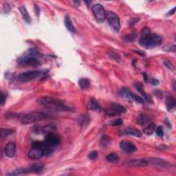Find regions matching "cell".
I'll list each match as a JSON object with an SVG mask.
<instances>
[{
    "instance_id": "21",
    "label": "cell",
    "mask_w": 176,
    "mask_h": 176,
    "mask_svg": "<svg viewBox=\"0 0 176 176\" xmlns=\"http://www.w3.org/2000/svg\"><path fill=\"white\" fill-rule=\"evenodd\" d=\"M19 10L20 11V13L22 14L23 19H24V21L26 22L27 24H30V22L32 21L31 17H30V15L28 12L27 10L25 9V8L24 6H20L19 8Z\"/></svg>"
},
{
    "instance_id": "6",
    "label": "cell",
    "mask_w": 176,
    "mask_h": 176,
    "mask_svg": "<svg viewBox=\"0 0 176 176\" xmlns=\"http://www.w3.org/2000/svg\"><path fill=\"white\" fill-rule=\"evenodd\" d=\"M106 19L108 24L116 32H119L121 29V23L118 15L112 11L106 12Z\"/></svg>"
},
{
    "instance_id": "43",
    "label": "cell",
    "mask_w": 176,
    "mask_h": 176,
    "mask_svg": "<svg viewBox=\"0 0 176 176\" xmlns=\"http://www.w3.org/2000/svg\"><path fill=\"white\" fill-rule=\"evenodd\" d=\"M134 52H136V53H137V54H138V55H140V56H142V57H144V55H145L144 52H140V51L134 50Z\"/></svg>"
},
{
    "instance_id": "3",
    "label": "cell",
    "mask_w": 176,
    "mask_h": 176,
    "mask_svg": "<svg viewBox=\"0 0 176 176\" xmlns=\"http://www.w3.org/2000/svg\"><path fill=\"white\" fill-rule=\"evenodd\" d=\"M37 103L41 106L55 111H70V108L63 104L62 102L48 96H43L37 99Z\"/></svg>"
},
{
    "instance_id": "37",
    "label": "cell",
    "mask_w": 176,
    "mask_h": 176,
    "mask_svg": "<svg viewBox=\"0 0 176 176\" xmlns=\"http://www.w3.org/2000/svg\"><path fill=\"white\" fill-rule=\"evenodd\" d=\"M7 96H8L7 93L2 92V100H1V104H2V105H4V103H6Z\"/></svg>"
},
{
    "instance_id": "14",
    "label": "cell",
    "mask_w": 176,
    "mask_h": 176,
    "mask_svg": "<svg viewBox=\"0 0 176 176\" xmlns=\"http://www.w3.org/2000/svg\"><path fill=\"white\" fill-rule=\"evenodd\" d=\"M16 153V145L13 142H9L5 146L4 154L8 158H12L15 156Z\"/></svg>"
},
{
    "instance_id": "2",
    "label": "cell",
    "mask_w": 176,
    "mask_h": 176,
    "mask_svg": "<svg viewBox=\"0 0 176 176\" xmlns=\"http://www.w3.org/2000/svg\"><path fill=\"white\" fill-rule=\"evenodd\" d=\"M41 58H42V55L39 51L35 48H31L18 58L17 63L19 65L22 66L30 65L36 67L40 65Z\"/></svg>"
},
{
    "instance_id": "13",
    "label": "cell",
    "mask_w": 176,
    "mask_h": 176,
    "mask_svg": "<svg viewBox=\"0 0 176 176\" xmlns=\"http://www.w3.org/2000/svg\"><path fill=\"white\" fill-rule=\"evenodd\" d=\"M28 155V157L30 159L37 160L41 159L43 156H45V154L43 150L39 149V148L32 147V149L29 151Z\"/></svg>"
},
{
    "instance_id": "20",
    "label": "cell",
    "mask_w": 176,
    "mask_h": 176,
    "mask_svg": "<svg viewBox=\"0 0 176 176\" xmlns=\"http://www.w3.org/2000/svg\"><path fill=\"white\" fill-rule=\"evenodd\" d=\"M64 24L65 25L66 28H67L69 31L72 33H76V29L72 22V20L70 19V17L68 15H66L64 19Z\"/></svg>"
},
{
    "instance_id": "16",
    "label": "cell",
    "mask_w": 176,
    "mask_h": 176,
    "mask_svg": "<svg viewBox=\"0 0 176 176\" xmlns=\"http://www.w3.org/2000/svg\"><path fill=\"white\" fill-rule=\"evenodd\" d=\"M135 87H136V90L138 91L141 94L142 96H143L144 100L146 101L147 103H153V100H152L151 97L150 96L147 95V94H146V92H145L143 86H142V85L141 83H135Z\"/></svg>"
},
{
    "instance_id": "30",
    "label": "cell",
    "mask_w": 176,
    "mask_h": 176,
    "mask_svg": "<svg viewBox=\"0 0 176 176\" xmlns=\"http://www.w3.org/2000/svg\"><path fill=\"white\" fill-rule=\"evenodd\" d=\"M14 133V130L11 129H1V138H6Z\"/></svg>"
},
{
    "instance_id": "32",
    "label": "cell",
    "mask_w": 176,
    "mask_h": 176,
    "mask_svg": "<svg viewBox=\"0 0 176 176\" xmlns=\"http://www.w3.org/2000/svg\"><path fill=\"white\" fill-rule=\"evenodd\" d=\"M155 133H156L157 136L160 138H162L164 136V130H163V127L162 126L158 127L156 129H155Z\"/></svg>"
},
{
    "instance_id": "27",
    "label": "cell",
    "mask_w": 176,
    "mask_h": 176,
    "mask_svg": "<svg viewBox=\"0 0 176 176\" xmlns=\"http://www.w3.org/2000/svg\"><path fill=\"white\" fill-rule=\"evenodd\" d=\"M30 172H35V173H39L42 172L44 169V165L42 164H32L31 167H30Z\"/></svg>"
},
{
    "instance_id": "24",
    "label": "cell",
    "mask_w": 176,
    "mask_h": 176,
    "mask_svg": "<svg viewBox=\"0 0 176 176\" xmlns=\"http://www.w3.org/2000/svg\"><path fill=\"white\" fill-rule=\"evenodd\" d=\"M78 85L81 87V89L85 90V89H88L90 88V81L86 78H81L79 79L78 81Z\"/></svg>"
},
{
    "instance_id": "10",
    "label": "cell",
    "mask_w": 176,
    "mask_h": 176,
    "mask_svg": "<svg viewBox=\"0 0 176 176\" xmlns=\"http://www.w3.org/2000/svg\"><path fill=\"white\" fill-rule=\"evenodd\" d=\"M45 141L47 142L48 145H50L51 147H57L60 144L61 140L59 136L54 133H50L45 135Z\"/></svg>"
},
{
    "instance_id": "9",
    "label": "cell",
    "mask_w": 176,
    "mask_h": 176,
    "mask_svg": "<svg viewBox=\"0 0 176 176\" xmlns=\"http://www.w3.org/2000/svg\"><path fill=\"white\" fill-rule=\"evenodd\" d=\"M32 147L39 148L44 152L45 156H48L53 153V150L45 141H35L32 143Z\"/></svg>"
},
{
    "instance_id": "7",
    "label": "cell",
    "mask_w": 176,
    "mask_h": 176,
    "mask_svg": "<svg viewBox=\"0 0 176 176\" xmlns=\"http://www.w3.org/2000/svg\"><path fill=\"white\" fill-rule=\"evenodd\" d=\"M92 12L96 21L100 24L106 19V11L101 4H96L92 6Z\"/></svg>"
},
{
    "instance_id": "15",
    "label": "cell",
    "mask_w": 176,
    "mask_h": 176,
    "mask_svg": "<svg viewBox=\"0 0 176 176\" xmlns=\"http://www.w3.org/2000/svg\"><path fill=\"white\" fill-rule=\"evenodd\" d=\"M120 134L121 135H131V136H134L138 138H140L142 135L141 131H140L139 129L130 128V127L122 130Z\"/></svg>"
},
{
    "instance_id": "5",
    "label": "cell",
    "mask_w": 176,
    "mask_h": 176,
    "mask_svg": "<svg viewBox=\"0 0 176 176\" xmlns=\"http://www.w3.org/2000/svg\"><path fill=\"white\" fill-rule=\"evenodd\" d=\"M45 73L43 70H34V71H28V72H25L19 74L17 76V80L21 81V82H28L33 80V79L37 78L39 76L44 75Z\"/></svg>"
},
{
    "instance_id": "18",
    "label": "cell",
    "mask_w": 176,
    "mask_h": 176,
    "mask_svg": "<svg viewBox=\"0 0 176 176\" xmlns=\"http://www.w3.org/2000/svg\"><path fill=\"white\" fill-rule=\"evenodd\" d=\"M176 105V101L174 97L172 96H169L166 99V106H167V110L170 111L174 109Z\"/></svg>"
},
{
    "instance_id": "33",
    "label": "cell",
    "mask_w": 176,
    "mask_h": 176,
    "mask_svg": "<svg viewBox=\"0 0 176 176\" xmlns=\"http://www.w3.org/2000/svg\"><path fill=\"white\" fill-rule=\"evenodd\" d=\"M123 123V122H122V120L121 118H118L116 120H114V121H112L110 122V125L111 126H120L122 125Z\"/></svg>"
},
{
    "instance_id": "35",
    "label": "cell",
    "mask_w": 176,
    "mask_h": 176,
    "mask_svg": "<svg viewBox=\"0 0 176 176\" xmlns=\"http://www.w3.org/2000/svg\"><path fill=\"white\" fill-rule=\"evenodd\" d=\"M164 51H167V52H175V45H168L167 46L164 47Z\"/></svg>"
},
{
    "instance_id": "29",
    "label": "cell",
    "mask_w": 176,
    "mask_h": 176,
    "mask_svg": "<svg viewBox=\"0 0 176 176\" xmlns=\"http://www.w3.org/2000/svg\"><path fill=\"white\" fill-rule=\"evenodd\" d=\"M129 99H131V100L136 101V103H138L140 104H144V101L143 98H141L139 96H138L137 94H134V93H131V92L129 93Z\"/></svg>"
},
{
    "instance_id": "19",
    "label": "cell",
    "mask_w": 176,
    "mask_h": 176,
    "mask_svg": "<svg viewBox=\"0 0 176 176\" xmlns=\"http://www.w3.org/2000/svg\"><path fill=\"white\" fill-rule=\"evenodd\" d=\"M150 121H151L150 117L144 114H140L137 119V123H138L140 125H145L147 124H150Z\"/></svg>"
},
{
    "instance_id": "12",
    "label": "cell",
    "mask_w": 176,
    "mask_h": 176,
    "mask_svg": "<svg viewBox=\"0 0 176 176\" xmlns=\"http://www.w3.org/2000/svg\"><path fill=\"white\" fill-rule=\"evenodd\" d=\"M148 164L158 166V167H169L170 164L169 162H167L165 160L160 159V158H146Z\"/></svg>"
},
{
    "instance_id": "17",
    "label": "cell",
    "mask_w": 176,
    "mask_h": 176,
    "mask_svg": "<svg viewBox=\"0 0 176 176\" xmlns=\"http://www.w3.org/2000/svg\"><path fill=\"white\" fill-rule=\"evenodd\" d=\"M110 107H111V109L116 114V115H118V114H125L127 111L126 108L118 103H112L110 105Z\"/></svg>"
},
{
    "instance_id": "4",
    "label": "cell",
    "mask_w": 176,
    "mask_h": 176,
    "mask_svg": "<svg viewBox=\"0 0 176 176\" xmlns=\"http://www.w3.org/2000/svg\"><path fill=\"white\" fill-rule=\"evenodd\" d=\"M48 118H49L48 114L43 113V112H32V113H30L23 117L22 119V123L24 125H29L33 123V122L42 121V120H45Z\"/></svg>"
},
{
    "instance_id": "22",
    "label": "cell",
    "mask_w": 176,
    "mask_h": 176,
    "mask_svg": "<svg viewBox=\"0 0 176 176\" xmlns=\"http://www.w3.org/2000/svg\"><path fill=\"white\" fill-rule=\"evenodd\" d=\"M56 130H57V127H56L55 125L50 123L43 127L42 129V131L45 135H46L50 133H54Z\"/></svg>"
},
{
    "instance_id": "44",
    "label": "cell",
    "mask_w": 176,
    "mask_h": 176,
    "mask_svg": "<svg viewBox=\"0 0 176 176\" xmlns=\"http://www.w3.org/2000/svg\"><path fill=\"white\" fill-rule=\"evenodd\" d=\"M142 75H143L144 76V81H146V82H148V80H149V77H148V76L147 75L145 72L144 73H142Z\"/></svg>"
},
{
    "instance_id": "23",
    "label": "cell",
    "mask_w": 176,
    "mask_h": 176,
    "mask_svg": "<svg viewBox=\"0 0 176 176\" xmlns=\"http://www.w3.org/2000/svg\"><path fill=\"white\" fill-rule=\"evenodd\" d=\"M155 129H156V125H155L154 123H150L148 125V126L147 127H145L144 129H143L142 132H143L144 134L147 135V136H151V135L154 133Z\"/></svg>"
},
{
    "instance_id": "26",
    "label": "cell",
    "mask_w": 176,
    "mask_h": 176,
    "mask_svg": "<svg viewBox=\"0 0 176 176\" xmlns=\"http://www.w3.org/2000/svg\"><path fill=\"white\" fill-rule=\"evenodd\" d=\"M106 160H108L109 162L115 163L119 161V156L118 154H116V153H111V154L107 155Z\"/></svg>"
},
{
    "instance_id": "28",
    "label": "cell",
    "mask_w": 176,
    "mask_h": 176,
    "mask_svg": "<svg viewBox=\"0 0 176 176\" xmlns=\"http://www.w3.org/2000/svg\"><path fill=\"white\" fill-rule=\"evenodd\" d=\"M90 108L93 111H99L101 110V106L95 98H91L90 100Z\"/></svg>"
},
{
    "instance_id": "41",
    "label": "cell",
    "mask_w": 176,
    "mask_h": 176,
    "mask_svg": "<svg viewBox=\"0 0 176 176\" xmlns=\"http://www.w3.org/2000/svg\"><path fill=\"white\" fill-rule=\"evenodd\" d=\"M35 12H36V15L37 17L39 16V14H40V8L39 6H37V5H35Z\"/></svg>"
},
{
    "instance_id": "1",
    "label": "cell",
    "mask_w": 176,
    "mask_h": 176,
    "mask_svg": "<svg viewBox=\"0 0 176 176\" xmlns=\"http://www.w3.org/2000/svg\"><path fill=\"white\" fill-rule=\"evenodd\" d=\"M161 36L155 34H151V30L148 27H144L142 30L140 44L147 48H154L162 43Z\"/></svg>"
},
{
    "instance_id": "40",
    "label": "cell",
    "mask_w": 176,
    "mask_h": 176,
    "mask_svg": "<svg viewBox=\"0 0 176 176\" xmlns=\"http://www.w3.org/2000/svg\"><path fill=\"white\" fill-rule=\"evenodd\" d=\"M154 94L156 96H158V98H162V92L161 91H160V90H155L154 91Z\"/></svg>"
},
{
    "instance_id": "25",
    "label": "cell",
    "mask_w": 176,
    "mask_h": 176,
    "mask_svg": "<svg viewBox=\"0 0 176 176\" xmlns=\"http://www.w3.org/2000/svg\"><path fill=\"white\" fill-rule=\"evenodd\" d=\"M30 172V169H19L17 170H15L13 171L8 173V175H24L27 174L28 172Z\"/></svg>"
},
{
    "instance_id": "42",
    "label": "cell",
    "mask_w": 176,
    "mask_h": 176,
    "mask_svg": "<svg viewBox=\"0 0 176 176\" xmlns=\"http://www.w3.org/2000/svg\"><path fill=\"white\" fill-rule=\"evenodd\" d=\"M175 7L173 8L171 11H170L169 12H168L167 15H172L173 14H174L175 13Z\"/></svg>"
},
{
    "instance_id": "8",
    "label": "cell",
    "mask_w": 176,
    "mask_h": 176,
    "mask_svg": "<svg viewBox=\"0 0 176 176\" xmlns=\"http://www.w3.org/2000/svg\"><path fill=\"white\" fill-rule=\"evenodd\" d=\"M120 147L125 153L127 154H132L136 151L137 148L133 142L128 140H122L120 142Z\"/></svg>"
},
{
    "instance_id": "11",
    "label": "cell",
    "mask_w": 176,
    "mask_h": 176,
    "mask_svg": "<svg viewBox=\"0 0 176 176\" xmlns=\"http://www.w3.org/2000/svg\"><path fill=\"white\" fill-rule=\"evenodd\" d=\"M125 165L130 167H142L149 165L146 158L144 159H133L125 162Z\"/></svg>"
},
{
    "instance_id": "36",
    "label": "cell",
    "mask_w": 176,
    "mask_h": 176,
    "mask_svg": "<svg viewBox=\"0 0 176 176\" xmlns=\"http://www.w3.org/2000/svg\"><path fill=\"white\" fill-rule=\"evenodd\" d=\"M163 63H164V65L167 67L169 70H171L173 71V70H174V66H173V65L169 61H167V60H166V61H163Z\"/></svg>"
},
{
    "instance_id": "31",
    "label": "cell",
    "mask_w": 176,
    "mask_h": 176,
    "mask_svg": "<svg viewBox=\"0 0 176 176\" xmlns=\"http://www.w3.org/2000/svg\"><path fill=\"white\" fill-rule=\"evenodd\" d=\"M108 55H109V57H110L111 58H113V59L118 61V62H119V61L121 60V57H120V55L118 54V53H116L113 50H108Z\"/></svg>"
},
{
    "instance_id": "38",
    "label": "cell",
    "mask_w": 176,
    "mask_h": 176,
    "mask_svg": "<svg viewBox=\"0 0 176 176\" xmlns=\"http://www.w3.org/2000/svg\"><path fill=\"white\" fill-rule=\"evenodd\" d=\"M134 35H127V36H126V37L125 38V41H127V42H133V41L134 40Z\"/></svg>"
},
{
    "instance_id": "45",
    "label": "cell",
    "mask_w": 176,
    "mask_h": 176,
    "mask_svg": "<svg viewBox=\"0 0 176 176\" xmlns=\"http://www.w3.org/2000/svg\"><path fill=\"white\" fill-rule=\"evenodd\" d=\"M74 3H75V4L76 5V6H80V2H76V1H75V2H74Z\"/></svg>"
},
{
    "instance_id": "34",
    "label": "cell",
    "mask_w": 176,
    "mask_h": 176,
    "mask_svg": "<svg viewBox=\"0 0 176 176\" xmlns=\"http://www.w3.org/2000/svg\"><path fill=\"white\" fill-rule=\"evenodd\" d=\"M98 158V152L96 151H93L90 152L88 155V158L91 160H94Z\"/></svg>"
},
{
    "instance_id": "39",
    "label": "cell",
    "mask_w": 176,
    "mask_h": 176,
    "mask_svg": "<svg viewBox=\"0 0 176 176\" xmlns=\"http://www.w3.org/2000/svg\"><path fill=\"white\" fill-rule=\"evenodd\" d=\"M150 83H151V85H158V84L160 83V81L158 80V79L155 78H152L151 81H150Z\"/></svg>"
}]
</instances>
